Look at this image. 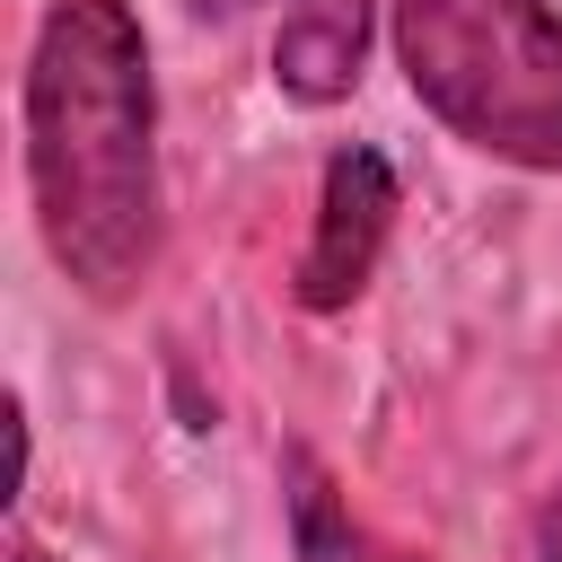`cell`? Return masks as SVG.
Here are the masks:
<instances>
[{
    "label": "cell",
    "mask_w": 562,
    "mask_h": 562,
    "mask_svg": "<svg viewBox=\"0 0 562 562\" xmlns=\"http://www.w3.org/2000/svg\"><path fill=\"white\" fill-rule=\"evenodd\" d=\"M26 193L44 255L97 307L158 272V79L123 0H53L26 53Z\"/></svg>",
    "instance_id": "1"
},
{
    "label": "cell",
    "mask_w": 562,
    "mask_h": 562,
    "mask_svg": "<svg viewBox=\"0 0 562 562\" xmlns=\"http://www.w3.org/2000/svg\"><path fill=\"white\" fill-rule=\"evenodd\" d=\"M395 61L465 149L562 176V18L544 0H395Z\"/></svg>",
    "instance_id": "2"
},
{
    "label": "cell",
    "mask_w": 562,
    "mask_h": 562,
    "mask_svg": "<svg viewBox=\"0 0 562 562\" xmlns=\"http://www.w3.org/2000/svg\"><path fill=\"white\" fill-rule=\"evenodd\" d=\"M404 193H395V167L378 149H334L325 158V184H316V228H307V255H299V307L307 316H334L369 290L378 255H386V228H395Z\"/></svg>",
    "instance_id": "3"
},
{
    "label": "cell",
    "mask_w": 562,
    "mask_h": 562,
    "mask_svg": "<svg viewBox=\"0 0 562 562\" xmlns=\"http://www.w3.org/2000/svg\"><path fill=\"white\" fill-rule=\"evenodd\" d=\"M369 26H378V0H290L281 35H272V88L299 105L351 97V79L369 61Z\"/></svg>",
    "instance_id": "4"
},
{
    "label": "cell",
    "mask_w": 562,
    "mask_h": 562,
    "mask_svg": "<svg viewBox=\"0 0 562 562\" xmlns=\"http://www.w3.org/2000/svg\"><path fill=\"white\" fill-rule=\"evenodd\" d=\"M290 544H299V562H430V553L378 536L307 448L290 457Z\"/></svg>",
    "instance_id": "5"
},
{
    "label": "cell",
    "mask_w": 562,
    "mask_h": 562,
    "mask_svg": "<svg viewBox=\"0 0 562 562\" xmlns=\"http://www.w3.org/2000/svg\"><path fill=\"white\" fill-rule=\"evenodd\" d=\"M536 562H562V483H553L544 509H536Z\"/></svg>",
    "instance_id": "6"
},
{
    "label": "cell",
    "mask_w": 562,
    "mask_h": 562,
    "mask_svg": "<svg viewBox=\"0 0 562 562\" xmlns=\"http://www.w3.org/2000/svg\"><path fill=\"white\" fill-rule=\"evenodd\" d=\"M193 18H237V9H255V0H184Z\"/></svg>",
    "instance_id": "7"
},
{
    "label": "cell",
    "mask_w": 562,
    "mask_h": 562,
    "mask_svg": "<svg viewBox=\"0 0 562 562\" xmlns=\"http://www.w3.org/2000/svg\"><path fill=\"white\" fill-rule=\"evenodd\" d=\"M9 562H44V553H35V544H18V553H9Z\"/></svg>",
    "instance_id": "8"
}]
</instances>
